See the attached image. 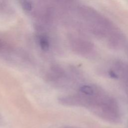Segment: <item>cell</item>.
<instances>
[{
    "mask_svg": "<svg viewBox=\"0 0 128 128\" xmlns=\"http://www.w3.org/2000/svg\"><path fill=\"white\" fill-rule=\"evenodd\" d=\"M20 4L22 8L26 12L30 11L32 8V4L30 1H28V0L20 1Z\"/></svg>",
    "mask_w": 128,
    "mask_h": 128,
    "instance_id": "2",
    "label": "cell"
},
{
    "mask_svg": "<svg viewBox=\"0 0 128 128\" xmlns=\"http://www.w3.org/2000/svg\"></svg>",
    "mask_w": 128,
    "mask_h": 128,
    "instance_id": "3",
    "label": "cell"
},
{
    "mask_svg": "<svg viewBox=\"0 0 128 128\" xmlns=\"http://www.w3.org/2000/svg\"><path fill=\"white\" fill-rule=\"evenodd\" d=\"M40 45L44 51H47L49 49V42L48 39L44 36H42L40 38Z\"/></svg>",
    "mask_w": 128,
    "mask_h": 128,
    "instance_id": "1",
    "label": "cell"
}]
</instances>
